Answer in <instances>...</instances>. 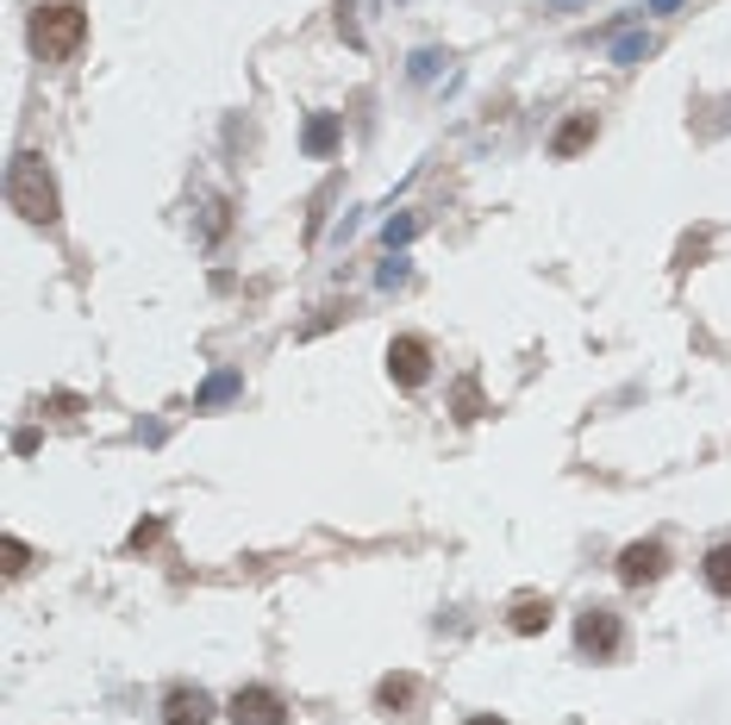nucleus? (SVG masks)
Returning <instances> with one entry per match:
<instances>
[{
	"mask_svg": "<svg viewBox=\"0 0 731 725\" xmlns=\"http://www.w3.org/2000/svg\"><path fill=\"white\" fill-rule=\"evenodd\" d=\"M82 32H88V13L76 0H50V7L32 13V50H38L44 63H63L69 50L82 45Z\"/></svg>",
	"mask_w": 731,
	"mask_h": 725,
	"instance_id": "f257e3e1",
	"label": "nucleus"
},
{
	"mask_svg": "<svg viewBox=\"0 0 731 725\" xmlns=\"http://www.w3.org/2000/svg\"><path fill=\"white\" fill-rule=\"evenodd\" d=\"M7 195H13V213L32 225H57V188L44 176L38 156H13V176H7Z\"/></svg>",
	"mask_w": 731,
	"mask_h": 725,
	"instance_id": "f03ea898",
	"label": "nucleus"
},
{
	"mask_svg": "<svg viewBox=\"0 0 731 725\" xmlns=\"http://www.w3.org/2000/svg\"><path fill=\"white\" fill-rule=\"evenodd\" d=\"M619 644H625V625H619L613 607H588V613L576 619V651H581V657L613 663V657H619Z\"/></svg>",
	"mask_w": 731,
	"mask_h": 725,
	"instance_id": "7ed1b4c3",
	"label": "nucleus"
},
{
	"mask_svg": "<svg viewBox=\"0 0 731 725\" xmlns=\"http://www.w3.org/2000/svg\"><path fill=\"white\" fill-rule=\"evenodd\" d=\"M225 713H232V725H281L288 720V706H281L276 688H237Z\"/></svg>",
	"mask_w": 731,
	"mask_h": 725,
	"instance_id": "20e7f679",
	"label": "nucleus"
},
{
	"mask_svg": "<svg viewBox=\"0 0 731 725\" xmlns=\"http://www.w3.org/2000/svg\"><path fill=\"white\" fill-rule=\"evenodd\" d=\"M663 570H669V550L657 545V538L619 550V582H625V588H645V582H657Z\"/></svg>",
	"mask_w": 731,
	"mask_h": 725,
	"instance_id": "39448f33",
	"label": "nucleus"
},
{
	"mask_svg": "<svg viewBox=\"0 0 731 725\" xmlns=\"http://www.w3.org/2000/svg\"><path fill=\"white\" fill-rule=\"evenodd\" d=\"M431 370V351H426V338H394L387 344V375L401 382V388H419Z\"/></svg>",
	"mask_w": 731,
	"mask_h": 725,
	"instance_id": "423d86ee",
	"label": "nucleus"
},
{
	"mask_svg": "<svg viewBox=\"0 0 731 725\" xmlns=\"http://www.w3.org/2000/svg\"><path fill=\"white\" fill-rule=\"evenodd\" d=\"M213 720V701L200 688H170L163 694V725H207Z\"/></svg>",
	"mask_w": 731,
	"mask_h": 725,
	"instance_id": "0eeeda50",
	"label": "nucleus"
},
{
	"mask_svg": "<svg viewBox=\"0 0 731 725\" xmlns=\"http://www.w3.org/2000/svg\"><path fill=\"white\" fill-rule=\"evenodd\" d=\"M700 575H707V588H712V594H726V600H731V538H719V545L707 550Z\"/></svg>",
	"mask_w": 731,
	"mask_h": 725,
	"instance_id": "6e6552de",
	"label": "nucleus"
},
{
	"mask_svg": "<svg viewBox=\"0 0 731 725\" xmlns=\"http://www.w3.org/2000/svg\"><path fill=\"white\" fill-rule=\"evenodd\" d=\"M413 694H419V681H413V676H382V688H375V706H382V713H407Z\"/></svg>",
	"mask_w": 731,
	"mask_h": 725,
	"instance_id": "1a4fd4ad",
	"label": "nucleus"
},
{
	"mask_svg": "<svg viewBox=\"0 0 731 725\" xmlns=\"http://www.w3.org/2000/svg\"><path fill=\"white\" fill-rule=\"evenodd\" d=\"M544 625H550V600H538V594H525V600H519L513 607V632H544Z\"/></svg>",
	"mask_w": 731,
	"mask_h": 725,
	"instance_id": "9d476101",
	"label": "nucleus"
},
{
	"mask_svg": "<svg viewBox=\"0 0 731 725\" xmlns=\"http://www.w3.org/2000/svg\"><path fill=\"white\" fill-rule=\"evenodd\" d=\"M588 138H594V113H576V119L557 132V144H550V151H557V156H576Z\"/></svg>",
	"mask_w": 731,
	"mask_h": 725,
	"instance_id": "9b49d317",
	"label": "nucleus"
},
{
	"mask_svg": "<svg viewBox=\"0 0 731 725\" xmlns=\"http://www.w3.org/2000/svg\"><path fill=\"white\" fill-rule=\"evenodd\" d=\"M332 138H338V126H332V119H313V126H306V151L313 156L332 151Z\"/></svg>",
	"mask_w": 731,
	"mask_h": 725,
	"instance_id": "f8f14e48",
	"label": "nucleus"
},
{
	"mask_svg": "<svg viewBox=\"0 0 731 725\" xmlns=\"http://www.w3.org/2000/svg\"><path fill=\"white\" fill-rule=\"evenodd\" d=\"M25 570V545L20 538H7V575H20Z\"/></svg>",
	"mask_w": 731,
	"mask_h": 725,
	"instance_id": "ddd939ff",
	"label": "nucleus"
},
{
	"mask_svg": "<svg viewBox=\"0 0 731 725\" xmlns=\"http://www.w3.org/2000/svg\"><path fill=\"white\" fill-rule=\"evenodd\" d=\"M156 531H163V526H156V519H144V526L131 531V550H144V545H156Z\"/></svg>",
	"mask_w": 731,
	"mask_h": 725,
	"instance_id": "4468645a",
	"label": "nucleus"
},
{
	"mask_svg": "<svg viewBox=\"0 0 731 725\" xmlns=\"http://www.w3.org/2000/svg\"><path fill=\"white\" fill-rule=\"evenodd\" d=\"M469 725H500V720H495V713H475V720H469Z\"/></svg>",
	"mask_w": 731,
	"mask_h": 725,
	"instance_id": "2eb2a0df",
	"label": "nucleus"
},
{
	"mask_svg": "<svg viewBox=\"0 0 731 725\" xmlns=\"http://www.w3.org/2000/svg\"><path fill=\"white\" fill-rule=\"evenodd\" d=\"M562 7H569V0H562Z\"/></svg>",
	"mask_w": 731,
	"mask_h": 725,
	"instance_id": "dca6fc26",
	"label": "nucleus"
}]
</instances>
